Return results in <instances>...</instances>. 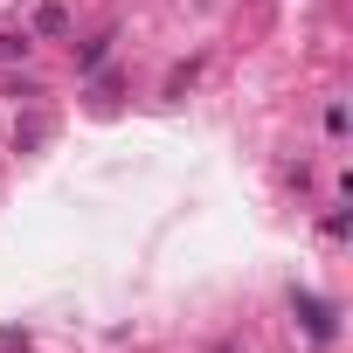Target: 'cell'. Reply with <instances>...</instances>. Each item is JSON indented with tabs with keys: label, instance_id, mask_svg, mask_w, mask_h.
Segmentation results:
<instances>
[{
	"label": "cell",
	"instance_id": "cell-3",
	"mask_svg": "<svg viewBox=\"0 0 353 353\" xmlns=\"http://www.w3.org/2000/svg\"><path fill=\"white\" fill-rule=\"evenodd\" d=\"M35 35H70V14L56 8V0H42V8H35Z\"/></svg>",
	"mask_w": 353,
	"mask_h": 353
},
{
	"label": "cell",
	"instance_id": "cell-4",
	"mask_svg": "<svg viewBox=\"0 0 353 353\" xmlns=\"http://www.w3.org/2000/svg\"><path fill=\"white\" fill-rule=\"evenodd\" d=\"M111 42H118V35H97V42H83V49H77V70H97V63L111 56Z\"/></svg>",
	"mask_w": 353,
	"mask_h": 353
},
{
	"label": "cell",
	"instance_id": "cell-1",
	"mask_svg": "<svg viewBox=\"0 0 353 353\" xmlns=\"http://www.w3.org/2000/svg\"><path fill=\"white\" fill-rule=\"evenodd\" d=\"M291 305L305 312V332H312L319 346H332V332H339V325H332V305H325V298H312V291H291Z\"/></svg>",
	"mask_w": 353,
	"mask_h": 353
},
{
	"label": "cell",
	"instance_id": "cell-2",
	"mask_svg": "<svg viewBox=\"0 0 353 353\" xmlns=\"http://www.w3.org/2000/svg\"><path fill=\"white\" fill-rule=\"evenodd\" d=\"M28 49H35L28 28H0V63H28Z\"/></svg>",
	"mask_w": 353,
	"mask_h": 353
}]
</instances>
